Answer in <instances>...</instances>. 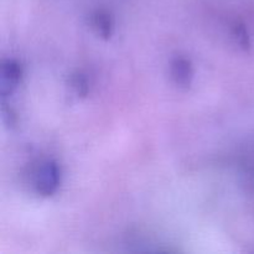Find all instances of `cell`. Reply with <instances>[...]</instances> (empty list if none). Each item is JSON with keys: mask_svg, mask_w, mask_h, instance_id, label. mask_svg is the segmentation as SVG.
<instances>
[{"mask_svg": "<svg viewBox=\"0 0 254 254\" xmlns=\"http://www.w3.org/2000/svg\"><path fill=\"white\" fill-rule=\"evenodd\" d=\"M69 86H71L72 91L78 97H82V98H84L89 92L88 79H87V77L82 72H74V73L71 74V77H69Z\"/></svg>", "mask_w": 254, "mask_h": 254, "instance_id": "cell-5", "label": "cell"}, {"mask_svg": "<svg viewBox=\"0 0 254 254\" xmlns=\"http://www.w3.org/2000/svg\"><path fill=\"white\" fill-rule=\"evenodd\" d=\"M61 171L55 161L47 160L37 169L34 179V188L37 195L49 197L59 190Z\"/></svg>", "mask_w": 254, "mask_h": 254, "instance_id": "cell-1", "label": "cell"}, {"mask_svg": "<svg viewBox=\"0 0 254 254\" xmlns=\"http://www.w3.org/2000/svg\"><path fill=\"white\" fill-rule=\"evenodd\" d=\"M22 77V67L15 60H6L1 66V92L2 97L11 94L19 86Z\"/></svg>", "mask_w": 254, "mask_h": 254, "instance_id": "cell-3", "label": "cell"}, {"mask_svg": "<svg viewBox=\"0 0 254 254\" xmlns=\"http://www.w3.org/2000/svg\"><path fill=\"white\" fill-rule=\"evenodd\" d=\"M91 25L93 31L101 39L109 40L114 34V20L106 10H96L91 15Z\"/></svg>", "mask_w": 254, "mask_h": 254, "instance_id": "cell-4", "label": "cell"}, {"mask_svg": "<svg viewBox=\"0 0 254 254\" xmlns=\"http://www.w3.org/2000/svg\"><path fill=\"white\" fill-rule=\"evenodd\" d=\"M233 37H235L236 42H237L242 49L245 50L250 49L251 46L250 34H248L245 25L240 24V22H237V24L235 25V27H233Z\"/></svg>", "mask_w": 254, "mask_h": 254, "instance_id": "cell-6", "label": "cell"}, {"mask_svg": "<svg viewBox=\"0 0 254 254\" xmlns=\"http://www.w3.org/2000/svg\"><path fill=\"white\" fill-rule=\"evenodd\" d=\"M170 77L174 83L181 88H189L193 79V67L189 59L176 56L170 62Z\"/></svg>", "mask_w": 254, "mask_h": 254, "instance_id": "cell-2", "label": "cell"}]
</instances>
